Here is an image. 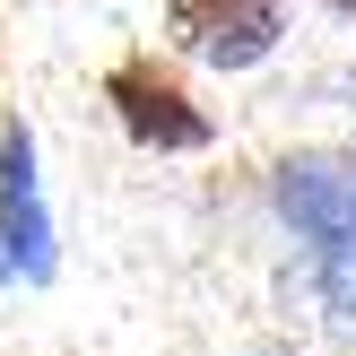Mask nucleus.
<instances>
[{"mask_svg":"<svg viewBox=\"0 0 356 356\" xmlns=\"http://www.w3.org/2000/svg\"><path fill=\"white\" fill-rule=\"evenodd\" d=\"M165 35L209 70H252L278 52L287 17H278V0H165Z\"/></svg>","mask_w":356,"mask_h":356,"instance_id":"f257e3e1","label":"nucleus"},{"mask_svg":"<svg viewBox=\"0 0 356 356\" xmlns=\"http://www.w3.org/2000/svg\"><path fill=\"white\" fill-rule=\"evenodd\" d=\"M278 209L330 261L356 252V156H287L278 165Z\"/></svg>","mask_w":356,"mask_h":356,"instance_id":"f03ea898","label":"nucleus"},{"mask_svg":"<svg viewBox=\"0 0 356 356\" xmlns=\"http://www.w3.org/2000/svg\"><path fill=\"white\" fill-rule=\"evenodd\" d=\"M104 104L122 113V131H131L139 148H209V113L156 61H113L104 70Z\"/></svg>","mask_w":356,"mask_h":356,"instance_id":"7ed1b4c3","label":"nucleus"},{"mask_svg":"<svg viewBox=\"0 0 356 356\" xmlns=\"http://www.w3.org/2000/svg\"><path fill=\"white\" fill-rule=\"evenodd\" d=\"M44 270V200H35V139L0 131V278Z\"/></svg>","mask_w":356,"mask_h":356,"instance_id":"20e7f679","label":"nucleus"},{"mask_svg":"<svg viewBox=\"0 0 356 356\" xmlns=\"http://www.w3.org/2000/svg\"><path fill=\"white\" fill-rule=\"evenodd\" d=\"M330 9H339V17H356V0H330Z\"/></svg>","mask_w":356,"mask_h":356,"instance_id":"39448f33","label":"nucleus"}]
</instances>
